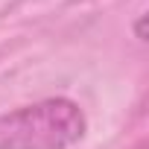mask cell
Returning <instances> with one entry per match:
<instances>
[{
    "instance_id": "cell-1",
    "label": "cell",
    "mask_w": 149,
    "mask_h": 149,
    "mask_svg": "<svg viewBox=\"0 0 149 149\" xmlns=\"http://www.w3.org/2000/svg\"><path fill=\"white\" fill-rule=\"evenodd\" d=\"M85 111L67 100L53 97L0 114V149H67L85 137Z\"/></svg>"
}]
</instances>
